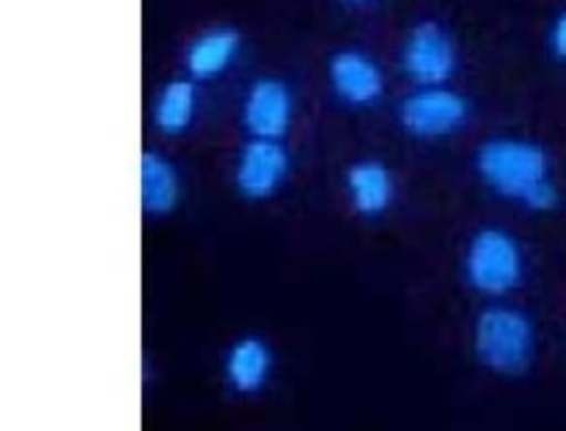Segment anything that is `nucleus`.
I'll return each instance as SVG.
<instances>
[{
  "label": "nucleus",
  "instance_id": "nucleus-2",
  "mask_svg": "<svg viewBox=\"0 0 566 431\" xmlns=\"http://www.w3.org/2000/svg\"><path fill=\"white\" fill-rule=\"evenodd\" d=\"M478 360L495 374H522L535 354V329L531 318L509 305L486 307L473 329Z\"/></svg>",
  "mask_w": 566,
  "mask_h": 431
},
{
  "label": "nucleus",
  "instance_id": "nucleus-8",
  "mask_svg": "<svg viewBox=\"0 0 566 431\" xmlns=\"http://www.w3.org/2000/svg\"><path fill=\"white\" fill-rule=\"evenodd\" d=\"M327 75L334 93L349 106H369L385 91L380 66L363 51L345 49L334 53Z\"/></svg>",
  "mask_w": 566,
  "mask_h": 431
},
{
  "label": "nucleus",
  "instance_id": "nucleus-4",
  "mask_svg": "<svg viewBox=\"0 0 566 431\" xmlns=\"http://www.w3.org/2000/svg\"><path fill=\"white\" fill-rule=\"evenodd\" d=\"M467 99L444 86H420L400 104V124L418 139L447 137L467 122Z\"/></svg>",
  "mask_w": 566,
  "mask_h": 431
},
{
  "label": "nucleus",
  "instance_id": "nucleus-14",
  "mask_svg": "<svg viewBox=\"0 0 566 431\" xmlns=\"http://www.w3.org/2000/svg\"><path fill=\"white\" fill-rule=\"evenodd\" d=\"M551 49L553 53L559 57V60H566V9L557 15V20L553 22V29H551Z\"/></svg>",
  "mask_w": 566,
  "mask_h": 431
},
{
  "label": "nucleus",
  "instance_id": "nucleus-7",
  "mask_svg": "<svg viewBox=\"0 0 566 431\" xmlns=\"http://www.w3.org/2000/svg\"><path fill=\"white\" fill-rule=\"evenodd\" d=\"M292 111L294 102L290 88L276 77H261L248 88L241 117L252 137L281 139L290 128Z\"/></svg>",
  "mask_w": 566,
  "mask_h": 431
},
{
  "label": "nucleus",
  "instance_id": "nucleus-10",
  "mask_svg": "<svg viewBox=\"0 0 566 431\" xmlns=\"http://www.w3.org/2000/svg\"><path fill=\"white\" fill-rule=\"evenodd\" d=\"M241 35L230 27H214L192 40L186 51V69L195 80H214L237 60Z\"/></svg>",
  "mask_w": 566,
  "mask_h": 431
},
{
  "label": "nucleus",
  "instance_id": "nucleus-15",
  "mask_svg": "<svg viewBox=\"0 0 566 431\" xmlns=\"http://www.w3.org/2000/svg\"><path fill=\"white\" fill-rule=\"evenodd\" d=\"M347 2H365V0H347Z\"/></svg>",
  "mask_w": 566,
  "mask_h": 431
},
{
  "label": "nucleus",
  "instance_id": "nucleus-12",
  "mask_svg": "<svg viewBox=\"0 0 566 431\" xmlns=\"http://www.w3.org/2000/svg\"><path fill=\"white\" fill-rule=\"evenodd\" d=\"M139 192H142V208L153 214L161 217L168 214L179 201V175L170 159L159 153H144L139 161Z\"/></svg>",
  "mask_w": 566,
  "mask_h": 431
},
{
  "label": "nucleus",
  "instance_id": "nucleus-1",
  "mask_svg": "<svg viewBox=\"0 0 566 431\" xmlns=\"http://www.w3.org/2000/svg\"><path fill=\"white\" fill-rule=\"evenodd\" d=\"M475 168L493 192L528 210L544 212L557 203V190L551 181V159L535 141L517 137L489 139L475 155Z\"/></svg>",
  "mask_w": 566,
  "mask_h": 431
},
{
  "label": "nucleus",
  "instance_id": "nucleus-3",
  "mask_svg": "<svg viewBox=\"0 0 566 431\" xmlns=\"http://www.w3.org/2000/svg\"><path fill=\"white\" fill-rule=\"evenodd\" d=\"M524 261L517 241L502 228H482L469 241L464 274L473 290L486 296H504L517 287Z\"/></svg>",
  "mask_w": 566,
  "mask_h": 431
},
{
  "label": "nucleus",
  "instance_id": "nucleus-6",
  "mask_svg": "<svg viewBox=\"0 0 566 431\" xmlns=\"http://www.w3.org/2000/svg\"><path fill=\"white\" fill-rule=\"evenodd\" d=\"M287 168L290 155L279 139L252 137L237 157L234 186L245 199L261 201L281 188Z\"/></svg>",
  "mask_w": 566,
  "mask_h": 431
},
{
  "label": "nucleus",
  "instance_id": "nucleus-5",
  "mask_svg": "<svg viewBox=\"0 0 566 431\" xmlns=\"http://www.w3.org/2000/svg\"><path fill=\"white\" fill-rule=\"evenodd\" d=\"M458 53L451 35L438 22L411 29L402 49V69L420 86H442L455 71Z\"/></svg>",
  "mask_w": 566,
  "mask_h": 431
},
{
  "label": "nucleus",
  "instance_id": "nucleus-9",
  "mask_svg": "<svg viewBox=\"0 0 566 431\" xmlns=\"http://www.w3.org/2000/svg\"><path fill=\"white\" fill-rule=\"evenodd\" d=\"M352 208L363 217H380L394 201V177L378 159H363L349 166L345 175Z\"/></svg>",
  "mask_w": 566,
  "mask_h": 431
},
{
  "label": "nucleus",
  "instance_id": "nucleus-11",
  "mask_svg": "<svg viewBox=\"0 0 566 431\" xmlns=\"http://www.w3.org/2000/svg\"><path fill=\"white\" fill-rule=\"evenodd\" d=\"M223 371L237 393H256L270 378L272 351L261 338L245 336L228 349Z\"/></svg>",
  "mask_w": 566,
  "mask_h": 431
},
{
  "label": "nucleus",
  "instance_id": "nucleus-13",
  "mask_svg": "<svg viewBox=\"0 0 566 431\" xmlns=\"http://www.w3.org/2000/svg\"><path fill=\"white\" fill-rule=\"evenodd\" d=\"M197 88L190 80L168 82L153 106V122L164 135H181L195 119Z\"/></svg>",
  "mask_w": 566,
  "mask_h": 431
}]
</instances>
